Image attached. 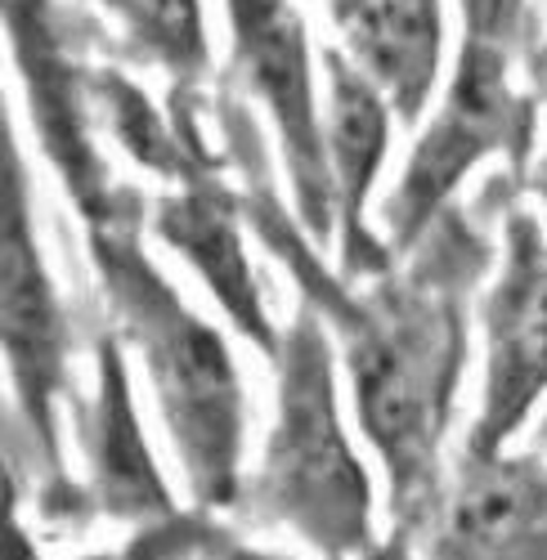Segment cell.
I'll use <instances>...</instances> for the list:
<instances>
[{
    "instance_id": "1",
    "label": "cell",
    "mask_w": 547,
    "mask_h": 560,
    "mask_svg": "<svg viewBox=\"0 0 547 560\" xmlns=\"http://www.w3.org/2000/svg\"><path fill=\"white\" fill-rule=\"evenodd\" d=\"M247 220L269 252L292 265L314 310L337 323L354 412L369 444L386 462L395 521L404 529L422 525L435 502L440 440L467 350L463 283H453V269H444V256H435L422 265V273L382 278L369 296H350L310 260L301 233L274 211L269 198H252Z\"/></svg>"
},
{
    "instance_id": "2",
    "label": "cell",
    "mask_w": 547,
    "mask_h": 560,
    "mask_svg": "<svg viewBox=\"0 0 547 560\" xmlns=\"http://www.w3.org/2000/svg\"><path fill=\"white\" fill-rule=\"evenodd\" d=\"M90 256L100 265L126 341L144 359L194 493L211 506L234 502L243 462V386L220 332L179 301L144 256L135 215L113 211L95 220Z\"/></svg>"
},
{
    "instance_id": "3",
    "label": "cell",
    "mask_w": 547,
    "mask_h": 560,
    "mask_svg": "<svg viewBox=\"0 0 547 560\" xmlns=\"http://www.w3.org/2000/svg\"><path fill=\"white\" fill-rule=\"evenodd\" d=\"M274 368L279 412L256 480L260 516L292 525L324 556H350L369 542V476L341 431L333 346L318 314H301L283 332Z\"/></svg>"
},
{
    "instance_id": "4",
    "label": "cell",
    "mask_w": 547,
    "mask_h": 560,
    "mask_svg": "<svg viewBox=\"0 0 547 560\" xmlns=\"http://www.w3.org/2000/svg\"><path fill=\"white\" fill-rule=\"evenodd\" d=\"M512 55L493 45L463 40L458 68H453L449 95L435 121L422 130L414 158H408L395 194L386 198V233L391 247L408 252L422 243V233L440 224L444 202L458 194L476 162L508 153L521 171L534 153V121L538 108L529 95L512 90Z\"/></svg>"
},
{
    "instance_id": "5",
    "label": "cell",
    "mask_w": 547,
    "mask_h": 560,
    "mask_svg": "<svg viewBox=\"0 0 547 560\" xmlns=\"http://www.w3.org/2000/svg\"><path fill=\"white\" fill-rule=\"evenodd\" d=\"M224 14H230L234 72L279 130L296 211L314 238L328 243L337 215V184L328 166L324 108L314 100L310 32L292 0H224Z\"/></svg>"
},
{
    "instance_id": "6",
    "label": "cell",
    "mask_w": 547,
    "mask_h": 560,
    "mask_svg": "<svg viewBox=\"0 0 547 560\" xmlns=\"http://www.w3.org/2000/svg\"><path fill=\"white\" fill-rule=\"evenodd\" d=\"M547 395V233L529 211H508L503 269L485 296V399L467 453L493 457Z\"/></svg>"
},
{
    "instance_id": "7",
    "label": "cell",
    "mask_w": 547,
    "mask_h": 560,
    "mask_svg": "<svg viewBox=\"0 0 547 560\" xmlns=\"http://www.w3.org/2000/svg\"><path fill=\"white\" fill-rule=\"evenodd\" d=\"M10 50L27 85V108L40 130V144L50 162L63 171L68 194L81 202L90 224L117 211L121 194L100 166V153L90 144V108H95V81L68 55V40L59 36L55 0H5Z\"/></svg>"
},
{
    "instance_id": "8",
    "label": "cell",
    "mask_w": 547,
    "mask_h": 560,
    "mask_svg": "<svg viewBox=\"0 0 547 560\" xmlns=\"http://www.w3.org/2000/svg\"><path fill=\"white\" fill-rule=\"evenodd\" d=\"M0 305H5V359L19 386V404L27 422L50 444L55 427V395L63 390V314L55 301V283L45 273L32 211H27V179L5 126V252H0Z\"/></svg>"
},
{
    "instance_id": "9",
    "label": "cell",
    "mask_w": 547,
    "mask_h": 560,
    "mask_svg": "<svg viewBox=\"0 0 547 560\" xmlns=\"http://www.w3.org/2000/svg\"><path fill=\"white\" fill-rule=\"evenodd\" d=\"M435 560H547V462L472 457L453 480Z\"/></svg>"
},
{
    "instance_id": "10",
    "label": "cell",
    "mask_w": 547,
    "mask_h": 560,
    "mask_svg": "<svg viewBox=\"0 0 547 560\" xmlns=\"http://www.w3.org/2000/svg\"><path fill=\"white\" fill-rule=\"evenodd\" d=\"M324 77H328V104H324V139H328V166L337 184V215H341V247L346 269H382L377 238L363 224V207L377 184V171L391 149V104L382 90L359 72V63L346 50H324Z\"/></svg>"
},
{
    "instance_id": "11",
    "label": "cell",
    "mask_w": 547,
    "mask_h": 560,
    "mask_svg": "<svg viewBox=\"0 0 547 560\" xmlns=\"http://www.w3.org/2000/svg\"><path fill=\"white\" fill-rule=\"evenodd\" d=\"M158 238H166L179 256L202 273L207 292L220 301V310L238 323V332L260 346L269 359L279 354L283 332L269 328V310L260 296V283L247 265L243 238H238V211L211 184H189L185 194H171L158 202Z\"/></svg>"
},
{
    "instance_id": "12",
    "label": "cell",
    "mask_w": 547,
    "mask_h": 560,
    "mask_svg": "<svg viewBox=\"0 0 547 560\" xmlns=\"http://www.w3.org/2000/svg\"><path fill=\"white\" fill-rule=\"evenodd\" d=\"M341 40L359 72L386 95L391 113L414 126L427 113L444 59L440 0H369L341 23Z\"/></svg>"
},
{
    "instance_id": "13",
    "label": "cell",
    "mask_w": 547,
    "mask_h": 560,
    "mask_svg": "<svg viewBox=\"0 0 547 560\" xmlns=\"http://www.w3.org/2000/svg\"><path fill=\"white\" fill-rule=\"evenodd\" d=\"M95 440V471L100 489L113 511L121 516H144V511H166V489L153 476L149 448L135 427V408H130V386H126V368L117 354V341L100 346V390L90 404V435Z\"/></svg>"
},
{
    "instance_id": "14",
    "label": "cell",
    "mask_w": 547,
    "mask_h": 560,
    "mask_svg": "<svg viewBox=\"0 0 547 560\" xmlns=\"http://www.w3.org/2000/svg\"><path fill=\"white\" fill-rule=\"evenodd\" d=\"M100 5L113 14L130 59L166 68L175 85L207 77L211 45L202 0H100Z\"/></svg>"
},
{
    "instance_id": "15",
    "label": "cell",
    "mask_w": 547,
    "mask_h": 560,
    "mask_svg": "<svg viewBox=\"0 0 547 560\" xmlns=\"http://www.w3.org/2000/svg\"><path fill=\"white\" fill-rule=\"evenodd\" d=\"M463 10V40L493 45V50H516L525 27V0H458Z\"/></svg>"
},
{
    "instance_id": "16",
    "label": "cell",
    "mask_w": 547,
    "mask_h": 560,
    "mask_svg": "<svg viewBox=\"0 0 547 560\" xmlns=\"http://www.w3.org/2000/svg\"><path fill=\"white\" fill-rule=\"evenodd\" d=\"M529 189L538 194V202L547 207V149H543V158L534 162V171H529Z\"/></svg>"
},
{
    "instance_id": "17",
    "label": "cell",
    "mask_w": 547,
    "mask_h": 560,
    "mask_svg": "<svg viewBox=\"0 0 547 560\" xmlns=\"http://www.w3.org/2000/svg\"><path fill=\"white\" fill-rule=\"evenodd\" d=\"M363 5H369V0H328V14H333V23L341 27V23H346L354 10H363Z\"/></svg>"
},
{
    "instance_id": "18",
    "label": "cell",
    "mask_w": 547,
    "mask_h": 560,
    "mask_svg": "<svg viewBox=\"0 0 547 560\" xmlns=\"http://www.w3.org/2000/svg\"><path fill=\"white\" fill-rule=\"evenodd\" d=\"M534 85H538V95H547V45H543V50L534 55Z\"/></svg>"
},
{
    "instance_id": "19",
    "label": "cell",
    "mask_w": 547,
    "mask_h": 560,
    "mask_svg": "<svg viewBox=\"0 0 547 560\" xmlns=\"http://www.w3.org/2000/svg\"><path fill=\"white\" fill-rule=\"evenodd\" d=\"M224 560H260V556H238V551H234V556H224Z\"/></svg>"
}]
</instances>
